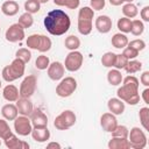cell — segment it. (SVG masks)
<instances>
[{
	"instance_id": "obj_1",
	"label": "cell",
	"mask_w": 149,
	"mask_h": 149,
	"mask_svg": "<svg viewBox=\"0 0 149 149\" xmlns=\"http://www.w3.org/2000/svg\"><path fill=\"white\" fill-rule=\"evenodd\" d=\"M43 23L49 34L54 36H61L64 35L70 29L71 20L70 16L64 10L52 9L45 15Z\"/></svg>"
},
{
	"instance_id": "obj_2",
	"label": "cell",
	"mask_w": 149,
	"mask_h": 149,
	"mask_svg": "<svg viewBox=\"0 0 149 149\" xmlns=\"http://www.w3.org/2000/svg\"><path fill=\"white\" fill-rule=\"evenodd\" d=\"M121 84L122 85L116 91L118 98L121 99L123 102H127L128 105H137L141 99L139 94V79L132 74H128L122 79Z\"/></svg>"
},
{
	"instance_id": "obj_3",
	"label": "cell",
	"mask_w": 149,
	"mask_h": 149,
	"mask_svg": "<svg viewBox=\"0 0 149 149\" xmlns=\"http://www.w3.org/2000/svg\"><path fill=\"white\" fill-rule=\"evenodd\" d=\"M24 70H26V63L23 61H21L20 58L15 57V59H13L9 65H6L2 69L1 76L5 81L12 83V81L21 78L24 74Z\"/></svg>"
},
{
	"instance_id": "obj_4",
	"label": "cell",
	"mask_w": 149,
	"mask_h": 149,
	"mask_svg": "<svg viewBox=\"0 0 149 149\" xmlns=\"http://www.w3.org/2000/svg\"><path fill=\"white\" fill-rule=\"evenodd\" d=\"M93 17H94V10L88 7H81L78 12V31L81 35H88L91 34L93 29Z\"/></svg>"
},
{
	"instance_id": "obj_5",
	"label": "cell",
	"mask_w": 149,
	"mask_h": 149,
	"mask_svg": "<svg viewBox=\"0 0 149 149\" xmlns=\"http://www.w3.org/2000/svg\"><path fill=\"white\" fill-rule=\"evenodd\" d=\"M76 120H77V116L74 112L71 109H65L55 118L54 126L58 130H66L76 123Z\"/></svg>"
},
{
	"instance_id": "obj_6",
	"label": "cell",
	"mask_w": 149,
	"mask_h": 149,
	"mask_svg": "<svg viewBox=\"0 0 149 149\" xmlns=\"http://www.w3.org/2000/svg\"><path fill=\"white\" fill-rule=\"evenodd\" d=\"M127 139L133 149H143L147 146V135L140 127H133L129 130Z\"/></svg>"
},
{
	"instance_id": "obj_7",
	"label": "cell",
	"mask_w": 149,
	"mask_h": 149,
	"mask_svg": "<svg viewBox=\"0 0 149 149\" xmlns=\"http://www.w3.org/2000/svg\"><path fill=\"white\" fill-rule=\"evenodd\" d=\"M77 88V80L73 77L62 78L59 84L56 86V94L61 98H68L74 93Z\"/></svg>"
},
{
	"instance_id": "obj_8",
	"label": "cell",
	"mask_w": 149,
	"mask_h": 149,
	"mask_svg": "<svg viewBox=\"0 0 149 149\" xmlns=\"http://www.w3.org/2000/svg\"><path fill=\"white\" fill-rule=\"evenodd\" d=\"M83 61H84V56L80 51H78V50L70 51L65 57L64 68H65V70H68L70 72H76L81 68Z\"/></svg>"
},
{
	"instance_id": "obj_9",
	"label": "cell",
	"mask_w": 149,
	"mask_h": 149,
	"mask_svg": "<svg viewBox=\"0 0 149 149\" xmlns=\"http://www.w3.org/2000/svg\"><path fill=\"white\" fill-rule=\"evenodd\" d=\"M36 85H37V79L34 74H28L24 77V79L20 84V97L24 98H30L35 91H36Z\"/></svg>"
},
{
	"instance_id": "obj_10",
	"label": "cell",
	"mask_w": 149,
	"mask_h": 149,
	"mask_svg": "<svg viewBox=\"0 0 149 149\" xmlns=\"http://www.w3.org/2000/svg\"><path fill=\"white\" fill-rule=\"evenodd\" d=\"M14 130L20 136H27L33 130V125L29 116L26 115H17L14 119Z\"/></svg>"
},
{
	"instance_id": "obj_11",
	"label": "cell",
	"mask_w": 149,
	"mask_h": 149,
	"mask_svg": "<svg viewBox=\"0 0 149 149\" xmlns=\"http://www.w3.org/2000/svg\"><path fill=\"white\" fill-rule=\"evenodd\" d=\"M5 37L10 43L21 42L24 38V28L21 24H19L17 22L13 23L7 28V30L5 33Z\"/></svg>"
},
{
	"instance_id": "obj_12",
	"label": "cell",
	"mask_w": 149,
	"mask_h": 149,
	"mask_svg": "<svg viewBox=\"0 0 149 149\" xmlns=\"http://www.w3.org/2000/svg\"><path fill=\"white\" fill-rule=\"evenodd\" d=\"M48 77L51 79V80H61L63 77H64V73H65V68H64V64L61 63V62H52L49 64L48 66Z\"/></svg>"
},
{
	"instance_id": "obj_13",
	"label": "cell",
	"mask_w": 149,
	"mask_h": 149,
	"mask_svg": "<svg viewBox=\"0 0 149 149\" xmlns=\"http://www.w3.org/2000/svg\"><path fill=\"white\" fill-rule=\"evenodd\" d=\"M29 118H30L33 128H43L48 126V116L40 108L34 109L29 115Z\"/></svg>"
},
{
	"instance_id": "obj_14",
	"label": "cell",
	"mask_w": 149,
	"mask_h": 149,
	"mask_svg": "<svg viewBox=\"0 0 149 149\" xmlns=\"http://www.w3.org/2000/svg\"><path fill=\"white\" fill-rule=\"evenodd\" d=\"M100 126H101V128L105 132L111 133L118 126V120H116L114 114H112L111 112H107V113H104L101 115V118H100Z\"/></svg>"
},
{
	"instance_id": "obj_15",
	"label": "cell",
	"mask_w": 149,
	"mask_h": 149,
	"mask_svg": "<svg viewBox=\"0 0 149 149\" xmlns=\"http://www.w3.org/2000/svg\"><path fill=\"white\" fill-rule=\"evenodd\" d=\"M112 24H113L112 19L107 15H99L94 21V26H95L97 30L101 34L109 33L112 29Z\"/></svg>"
},
{
	"instance_id": "obj_16",
	"label": "cell",
	"mask_w": 149,
	"mask_h": 149,
	"mask_svg": "<svg viewBox=\"0 0 149 149\" xmlns=\"http://www.w3.org/2000/svg\"><path fill=\"white\" fill-rule=\"evenodd\" d=\"M16 104V107H17V111H19V114L21 115H26V116H29L31 114V112L34 111V106H33V102L30 101L29 98H24V97H19V99L15 101Z\"/></svg>"
},
{
	"instance_id": "obj_17",
	"label": "cell",
	"mask_w": 149,
	"mask_h": 149,
	"mask_svg": "<svg viewBox=\"0 0 149 149\" xmlns=\"http://www.w3.org/2000/svg\"><path fill=\"white\" fill-rule=\"evenodd\" d=\"M2 97L5 98V100H7L9 102H15L20 97L19 88L13 84L6 85L2 90Z\"/></svg>"
},
{
	"instance_id": "obj_18",
	"label": "cell",
	"mask_w": 149,
	"mask_h": 149,
	"mask_svg": "<svg viewBox=\"0 0 149 149\" xmlns=\"http://www.w3.org/2000/svg\"><path fill=\"white\" fill-rule=\"evenodd\" d=\"M107 107L114 115H121L125 112V102L119 98H111L107 102Z\"/></svg>"
},
{
	"instance_id": "obj_19",
	"label": "cell",
	"mask_w": 149,
	"mask_h": 149,
	"mask_svg": "<svg viewBox=\"0 0 149 149\" xmlns=\"http://www.w3.org/2000/svg\"><path fill=\"white\" fill-rule=\"evenodd\" d=\"M31 137L33 140H35L36 142L43 143L47 142L50 139V130L48 129V127H43V128H33L31 130Z\"/></svg>"
},
{
	"instance_id": "obj_20",
	"label": "cell",
	"mask_w": 149,
	"mask_h": 149,
	"mask_svg": "<svg viewBox=\"0 0 149 149\" xmlns=\"http://www.w3.org/2000/svg\"><path fill=\"white\" fill-rule=\"evenodd\" d=\"M20 6L15 0H7L1 5V12L7 16H14L19 13Z\"/></svg>"
},
{
	"instance_id": "obj_21",
	"label": "cell",
	"mask_w": 149,
	"mask_h": 149,
	"mask_svg": "<svg viewBox=\"0 0 149 149\" xmlns=\"http://www.w3.org/2000/svg\"><path fill=\"white\" fill-rule=\"evenodd\" d=\"M1 114H2L3 119H6L7 121H14V119L19 115V111H17L16 105L6 104L1 108Z\"/></svg>"
},
{
	"instance_id": "obj_22",
	"label": "cell",
	"mask_w": 149,
	"mask_h": 149,
	"mask_svg": "<svg viewBox=\"0 0 149 149\" xmlns=\"http://www.w3.org/2000/svg\"><path fill=\"white\" fill-rule=\"evenodd\" d=\"M107 146L109 149H130V144L128 142V139H123V137L112 136V139L108 141Z\"/></svg>"
},
{
	"instance_id": "obj_23",
	"label": "cell",
	"mask_w": 149,
	"mask_h": 149,
	"mask_svg": "<svg viewBox=\"0 0 149 149\" xmlns=\"http://www.w3.org/2000/svg\"><path fill=\"white\" fill-rule=\"evenodd\" d=\"M128 37L123 34V33H116L113 35L112 40H111V43L114 48L116 49H123L125 47H127L128 44Z\"/></svg>"
},
{
	"instance_id": "obj_24",
	"label": "cell",
	"mask_w": 149,
	"mask_h": 149,
	"mask_svg": "<svg viewBox=\"0 0 149 149\" xmlns=\"http://www.w3.org/2000/svg\"><path fill=\"white\" fill-rule=\"evenodd\" d=\"M122 79H123V77H122L120 70H118V69H112V70H109L107 72V81L112 86H119V85H121Z\"/></svg>"
},
{
	"instance_id": "obj_25",
	"label": "cell",
	"mask_w": 149,
	"mask_h": 149,
	"mask_svg": "<svg viewBox=\"0 0 149 149\" xmlns=\"http://www.w3.org/2000/svg\"><path fill=\"white\" fill-rule=\"evenodd\" d=\"M122 13L128 19H134L137 14H139V9L136 7V5H134L133 2H126L122 6Z\"/></svg>"
},
{
	"instance_id": "obj_26",
	"label": "cell",
	"mask_w": 149,
	"mask_h": 149,
	"mask_svg": "<svg viewBox=\"0 0 149 149\" xmlns=\"http://www.w3.org/2000/svg\"><path fill=\"white\" fill-rule=\"evenodd\" d=\"M64 45L66 49H69L70 51H73V50H77L79 47H80V40L79 37H77L76 35H69L65 41H64Z\"/></svg>"
},
{
	"instance_id": "obj_27",
	"label": "cell",
	"mask_w": 149,
	"mask_h": 149,
	"mask_svg": "<svg viewBox=\"0 0 149 149\" xmlns=\"http://www.w3.org/2000/svg\"><path fill=\"white\" fill-rule=\"evenodd\" d=\"M3 141H5V146H6L8 149H21L22 140H20L15 134L9 135V136H8L7 139H5Z\"/></svg>"
},
{
	"instance_id": "obj_28",
	"label": "cell",
	"mask_w": 149,
	"mask_h": 149,
	"mask_svg": "<svg viewBox=\"0 0 149 149\" xmlns=\"http://www.w3.org/2000/svg\"><path fill=\"white\" fill-rule=\"evenodd\" d=\"M115 59H116V54L112 51H107L101 56V64L105 68H114Z\"/></svg>"
},
{
	"instance_id": "obj_29",
	"label": "cell",
	"mask_w": 149,
	"mask_h": 149,
	"mask_svg": "<svg viewBox=\"0 0 149 149\" xmlns=\"http://www.w3.org/2000/svg\"><path fill=\"white\" fill-rule=\"evenodd\" d=\"M141 69H142V62L136 61V59L134 58V59H129V61H128V63H127V65H126V68H125L123 70H125L128 74H133V73H135V72L141 71Z\"/></svg>"
},
{
	"instance_id": "obj_30",
	"label": "cell",
	"mask_w": 149,
	"mask_h": 149,
	"mask_svg": "<svg viewBox=\"0 0 149 149\" xmlns=\"http://www.w3.org/2000/svg\"><path fill=\"white\" fill-rule=\"evenodd\" d=\"M116 26H118V29L123 33V34H127V33H130V28H132V20L123 16V17H120L116 22Z\"/></svg>"
},
{
	"instance_id": "obj_31",
	"label": "cell",
	"mask_w": 149,
	"mask_h": 149,
	"mask_svg": "<svg viewBox=\"0 0 149 149\" xmlns=\"http://www.w3.org/2000/svg\"><path fill=\"white\" fill-rule=\"evenodd\" d=\"M19 24H21L24 29L26 28H30L34 23V17H33V14L28 13V12H24L23 14L20 15L19 17V21H17Z\"/></svg>"
},
{
	"instance_id": "obj_32",
	"label": "cell",
	"mask_w": 149,
	"mask_h": 149,
	"mask_svg": "<svg viewBox=\"0 0 149 149\" xmlns=\"http://www.w3.org/2000/svg\"><path fill=\"white\" fill-rule=\"evenodd\" d=\"M139 118L142 127L144 130H149V108L148 107H142L139 112Z\"/></svg>"
},
{
	"instance_id": "obj_33",
	"label": "cell",
	"mask_w": 149,
	"mask_h": 149,
	"mask_svg": "<svg viewBox=\"0 0 149 149\" xmlns=\"http://www.w3.org/2000/svg\"><path fill=\"white\" fill-rule=\"evenodd\" d=\"M54 3L56 6L66 7L69 9H76L79 7L80 0H54Z\"/></svg>"
},
{
	"instance_id": "obj_34",
	"label": "cell",
	"mask_w": 149,
	"mask_h": 149,
	"mask_svg": "<svg viewBox=\"0 0 149 149\" xmlns=\"http://www.w3.org/2000/svg\"><path fill=\"white\" fill-rule=\"evenodd\" d=\"M12 134H13V132H12L7 120L6 119H0V139L5 140Z\"/></svg>"
},
{
	"instance_id": "obj_35",
	"label": "cell",
	"mask_w": 149,
	"mask_h": 149,
	"mask_svg": "<svg viewBox=\"0 0 149 149\" xmlns=\"http://www.w3.org/2000/svg\"><path fill=\"white\" fill-rule=\"evenodd\" d=\"M144 31V24L141 20H132V28H130V33L134 36H140L142 35Z\"/></svg>"
},
{
	"instance_id": "obj_36",
	"label": "cell",
	"mask_w": 149,
	"mask_h": 149,
	"mask_svg": "<svg viewBox=\"0 0 149 149\" xmlns=\"http://www.w3.org/2000/svg\"><path fill=\"white\" fill-rule=\"evenodd\" d=\"M51 45H52L51 40L48 36H45V35H41V37H40V44H38V49L37 50L40 52H47V51H49L51 49Z\"/></svg>"
},
{
	"instance_id": "obj_37",
	"label": "cell",
	"mask_w": 149,
	"mask_h": 149,
	"mask_svg": "<svg viewBox=\"0 0 149 149\" xmlns=\"http://www.w3.org/2000/svg\"><path fill=\"white\" fill-rule=\"evenodd\" d=\"M40 37H41V34H31L27 37V41H26V44L29 49H33V50H37L38 49V44H40Z\"/></svg>"
},
{
	"instance_id": "obj_38",
	"label": "cell",
	"mask_w": 149,
	"mask_h": 149,
	"mask_svg": "<svg viewBox=\"0 0 149 149\" xmlns=\"http://www.w3.org/2000/svg\"><path fill=\"white\" fill-rule=\"evenodd\" d=\"M41 8V3L38 0H27L24 2V9L26 12L30 13V14H35L40 10Z\"/></svg>"
},
{
	"instance_id": "obj_39",
	"label": "cell",
	"mask_w": 149,
	"mask_h": 149,
	"mask_svg": "<svg viewBox=\"0 0 149 149\" xmlns=\"http://www.w3.org/2000/svg\"><path fill=\"white\" fill-rule=\"evenodd\" d=\"M49 64H50V59L45 55L37 56V58L35 61V68L38 69V70H47L48 66H49Z\"/></svg>"
},
{
	"instance_id": "obj_40",
	"label": "cell",
	"mask_w": 149,
	"mask_h": 149,
	"mask_svg": "<svg viewBox=\"0 0 149 149\" xmlns=\"http://www.w3.org/2000/svg\"><path fill=\"white\" fill-rule=\"evenodd\" d=\"M15 57H16V58H20V59L23 61L24 63H28V62L31 59V52H30V50L27 49V48H20V49L16 50Z\"/></svg>"
},
{
	"instance_id": "obj_41",
	"label": "cell",
	"mask_w": 149,
	"mask_h": 149,
	"mask_svg": "<svg viewBox=\"0 0 149 149\" xmlns=\"http://www.w3.org/2000/svg\"><path fill=\"white\" fill-rule=\"evenodd\" d=\"M112 133V136H115V137H123V139H127L128 137V133H129V129L123 126V125H118Z\"/></svg>"
},
{
	"instance_id": "obj_42",
	"label": "cell",
	"mask_w": 149,
	"mask_h": 149,
	"mask_svg": "<svg viewBox=\"0 0 149 149\" xmlns=\"http://www.w3.org/2000/svg\"><path fill=\"white\" fill-rule=\"evenodd\" d=\"M128 61H129V59H128L125 55L119 54V55H116V59H115L114 68H115V69H118V70H122V69H125V68H126V65H127Z\"/></svg>"
},
{
	"instance_id": "obj_43",
	"label": "cell",
	"mask_w": 149,
	"mask_h": 149,
	"mask_svg": "<svg viewBox=\"0 0 149 149\" xmlns=\"http://www.w3.org/2000/svg\"><path fill=\"white\" fill-rule=\"evenodd\" d=\"M127 45L130 47V48H133V49H135V50H137V51L140 52V51H142V50L146 48V42H144L143 40L136 38V40H133V41L128 42Z\"/></svg>"
},
{
	"instance_id": "obj_44",
	"label": "cell",
	"mask_w": 149,
	"mask_h": 149,
	"mask_svg": "<svg viewBox=\"0 0 149 149\" xmlns=\"http://www.w3.org/2000/svg\"><path fill=\"white\" fill-rule=\"evenodd\" d=\"M122 55H125L128 59H134V58H136V57L139 56V51L127 45V47H125V48H123Z\"/></svg>"
},
{
	"instance_id": "obj_45",
	"label": "cell",
	"mask_w": 149,
	"mask_h": 149,
	"mask_svg": "<svg viewBox=\"0 0 149 149\" xmlns=\"http://www.w3.org/2000/svg\"><path fill=\"white\" fill-rule=\"evenodd\" d=\"M106 5V0H90V7L93 10H101Z\"/></svg>"
},
{
	"instance_id": "obj_46",
	"label": "cell",
	"mask_w": 149,
	"mask_h": 149,
	"mask_svg": "<svg viewBox=\"0 0 149 149\" xmlns=\"http://www.w3.org/2000/svg\"><path fill=\"white\" fill-rule=\"evenodd\" d=\"M140 15H141V19H142L144 22H149V6H144V7L141 9Z\"/></svg>"
},
{
	"instance_id": "obj_47",
	"label": "cell",
	"mask_w": 149,
	"mask_h": 149,
	"mask_svg": "<svg viewBox=\"0 0 149 149\" xmlns=\"http://www.w3.org/2000/svg\"><path fill=\"white\" fill-rule=\"evenodd\" d=\"M140 81H141V84L144 85L146 87L149 86V71H144V72L141 74V77H140Z\"/></svg>"
},
{
	"instance_id": "obj_48",
	"label": "cell",
	"mask_w": 149,
	"mask_h": 149,
	"mask_svg": "<svg viewBox=\"0 0 149 149\" xmlns=\"http://www.w3.org/2000/svg\"><path fill=\"white\" fill-rule=\"evenodd\" d=\"M142 99H143V101H144V104H149V88L148 87H146L144 90H143V92H142Z\"/></svg>"
},
{
	"instance_id": "obj_49",
	"label": "cell",
	"mask_w": 149,
	"mask_h": 149,
	"mask_svg": "<svg viewBox=\"0 0 149 149\" xmlns=\"http://www.w3.org/2000/svg\"><path fill=\"white\" fill-rule=\"evenodd\" d=\"M47 148H48V149H51V148H55V149H56V148H57V149H61V148H62V146H61L58 142H49V143L47 144Z\"/></svg>"
},
{
	"instance_id": "obj_50",
	"label": "cell",
	"mask_w": 149,
	"mask_h": 149,
	"mask_svg": "<svg viewBox=\"0 0 149 149\" xmlns=\"http://www.w3.org/2000/svg\"><path fill=\"white\" fill-rule=\"evenodd\" d=\"M112 6H120L125 2V0H108Z\"/></svg>"
},
{
	"instance_id": "obj_51",
	"label": "cell",
	"mask_w": 149,
	"mask_h": 149,
	"mask_svg": "<svg viewBox=\"0 0 149 149\" xmlns=\"http://www.w3.org/2000/svg\"><path fill=\"white\" fill-rule=\"evenodd\" d=\"M38 1H40V3H47L49 0H38Z\"/></svg>"
},
{
	"instance_id": "obj_52",
	"label": "cell",
	"mask_w": 149,
	"mask_h": 149,
	"mask_svg": "<svg viewBox=\"0 0 149 149\" xmlns=\"http://www.w3.org/2000/svg\"><path fill=\"white\" fill-rule=\"evenodd\" d=\"M134 0H125V2H133Z\"/></svg>"
},
{
	"instance_id": "obj_53",
	"label": "cell",
	"mask_w": 149,
	"mask_h": 149,
	"mask_svg": "<svg viewBox=\"0 0 149 149\" xmlns=\"http://www.w3.org/2000/svg\"><path fill=\"white\" fill-rule=\"evenodd\" d=\"M1 85H2V84H1V80H0V88H1Z\"/></svg>"
},
{
	"instance_id": "obj_54",
	"label": "cell",
	"mask_w": 149,
	"mask_h": 149,
	"mask_svg": "<svg viewBox=\"0 0 149 149\" xmlns=\"http://www.w3.org/2000/svg\"><path fill=\"white\" fill-rule=\"evenodd\" d=\"M0 146H1V139H0Z\"/></svg>"
},
{
	"instance_id": "obj_55",
	"label": "cell",
	"mask_w": 149,
	"mask_h": 149,
	"mask_svg": "<svg viewBox=\"0 0 149 149\" xmlns=\"http://www.w3.org/2000/svg\"><path fill=\"white\" fill-rule=\"evenodd\" d=\"M0 33H1V28H0Z\"/></svg>"
}]
</instances>
